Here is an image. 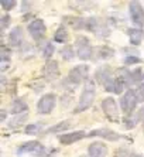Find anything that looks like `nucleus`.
I'll return each instance as SVG.
<instances>
[{
	"label": "nucleus",
	"instance_id": "obj_32",
	"mask_svg": "<svg viewBox=\"0 0 144 157\" xmlns=\"http://www.w3.org/2000/svg\"><path fill=\"white\" fill-rule=\"evenodd\" d=\"M123 122H124V128L126 129H133L134 126H136V123H137V119L136 117H133V116H126Z\"/></svg>",
	"mask_w": 144,
	"mask_h": 157
},
{
	"label": "nucleus",
	"instance_id": "obj_3",
	"mask_svg": "<svg viewBox=\"0 0 144 157\" xmlns=\"http://www.w3.org/2000/svg\"><path fill=\"white\" fill-rule=\"evenodd\" d=\"M17 154L18 156H21V154H31V156H36V157H41L47 154V147L44 144H41L40 142H37V140H30V142L21 143L17 147Z\"/></svg>",
	"mask_w": 144,
	"mask_h": 157
},
{
	"label": "nucleus",
	"instance_id": "obj_14",
	"mask_svg": "<svg viewBox=\"0 0 144 157\" xmlns=\"http://www.w3.org/2000/svg\"><path fill=\"white\" fill-rule=\"evenodd\" d=\"M108 153L109 149L103 142H93L88 146V156L89 157H106Z\"/></svg>",
	"mask_w": 144,
	"mask_h": 157
},
{
	"label": "nucleus",
	"instance_id": "obj_15",
	"mask_svg": "<svg viewBox=\"0 0 144 157\" xmlns=\"http://www.w3.org/2000/svg\"><path fill=\"white\" fill-rule=\"evenodd\" d=\"M64 24L74 30H85L86 29V18L79 17V16H64L62 17Z\"/></svg>",
	"mask_w": 144,
	"mask_h": 157
},
{
	"label": "nucleus",
	"instance_id": "obj_30",
	"mask_svg": "<svg viewBox=\"0 0 144 157\" xmlns=\"http://www.w3.org/2000/svg\"><path fill=\"white\" fill-rule=\"evenodd\" d=\"M123 62H124V65H136V64H140L141 59L138 55H126Z\"/></svg>",
	"mask_w": 144,
	"mask_h": 157
},
{
	"label": "nucleus",
	"instance_id": "obj_11",
	"mask_svg": "<svg viewBox=\"0 0 144 157\" xmlns=\"http://www.w3.org/2000/svg\"><path fill=\"white\" fill-rule=\"evenodd\" d=\"M88 136L89 137H102V139H106L109 142H117V140L122 139V135H119L117 132L112 130V129H108V128L95 129V130L89 132Z\"/></svg>",
	"mask_w": 144,
	"mask_h": 157
},
{
	"label": "nucleus",
	"instance_id": "obj_1",
	"mask_svg": "<svg viewBox=\"0 0 144 157\" xmlns=\"http://www.w3.org/2000/svg\"><path fill=\"white\" fill-rule=\"evenodd\" d=\"M95 98H96V88H95V84L92 81H88L85 86H83L82 92H81L79 101L76 103V106L74 108V115H78L81 112H85L93 105Z\"/></svg>",
	"mask_w": 144,
	"mask_h": 157
},
{
	"label": "nucleus",
	"instance_id": "obj_2",
	"mask_svg": "<svg viewBox=\"0 0 144 157\" xmlns=\"http://www.w3.org/2000/svg\"><path fill=\"white\" fill-rule=\"evenodd\" d=\"M75 47H76V57H79L82 61H89L93 58L95 48L90 45V41L85 36H76L75 38Z\"/></svg>",
	"mask_w": 144,
	"mask_h": 157
},
{
	"label": "nucleus",
	"instance_id": "obj_37",
	"mask_svg": "<svg viewBox=\"0 0 144 157\" xmlns=\"http://www.w3.org/2000/svg\"><path fill=\"white\" fill-rule=\"evenodd\" d=\"M129 157H143V156H141V154H138V153H130Z\"/></svg>",
	"mask_w": 144,
	"mask_h": 157
},
{
	"label": "nucleus",
	"instance_id": "obj_38",
	"mask_svg": "<svg viewBox=\"0 0 144 157\" xmlns=\"http://www.w3.org/2000/svg\"><path fill=\"white\" fill-rule=\"evenodd\" d=\"M143 81H144V75H143Z\"/></svg>",
	"mask_w": 144,
	"mask_h": 157
},
{
	"label": "nucleus",
	"instance_id": "obj_18",
	"mask_svg": "<svg viewBox=\"0 0 144 157\" xmlns=\"http://www.w3.org/2000/svg\"><path fill=\"white\" fill-rule=\"evenodd\" d=\"M124 88H126L124 84H123L117 77H113L112 79L108 81V82L104 84V91L110 92V94H115V95H120Z\"/></svg>",
	"mask_w": 144,
	"mask_h": 157
},
{
	"label": "nucleus",
	"instance_id": "obj_21",
	"mask_svg": "<svg viewBox=\"0 0 144 157\" xmlns=\"http://www.w3.org/2000/svg\"><path fill=\"white\" fill-rule=\"evenodd\" d=\"M127 36H129V40L131 45H140L141 40H143V31L137 27H130L126 30Z\"/></svg>",
	"mask_w": 144,
	"mask_h": 157
},
{
	"label": "nucleus",
	"instance_id": "obj_7",
	"mask_svg": "<svg viewBox=\"0 0 144 157\" xmlns=\"http://www.w3.org/2000/svg\"><path fill=\"white\" fill-rule=\"evenodd\" d=\"M27 31H28L30 36L34 38V41L41 43V41L45 38V34H47L45 21H44L43 18H36V20H32V21L28 24V27H27Z\"/></svg>",
	"mask_w": 144,
	"mask_h": 157
},
{
	"label": "nucleus",
	"instance_id": "obj_22",
	"mask_svg": "<svg viewBox=\"0 0 144 157\" xmlns=\"http://www.w3.org/2000/svg\"><path fill=\"white\" fill-rule=\"evenodd\" d=\"M95 54L97 59H110L115 57V50L108 45H99L95 48Z\"/></svg>",
	"mask_w": 144,
	"mask_h": 157
},
{
	"label": "nucleus",
	"instance_id": "obj_10",
	"mask_svg": "<svg viewBox=\"0 0 144 157\" xmlns=\"http://www.w3.org/2000/svg\"><path fill=\"white\" fill-rule=\"evenodd\" d=\"M129 13L130 18L136 27L144 26V9L141 7L140 2H130L129 3Z\"/></svg>",
	"mask_w": 144,
	"mask_h": 157
},
{
	"label": "nucleus",
	"instance_id": "obj_5",
	"mask_svg": "<svg viewBox=\"0 0 144 157\" xmlns=\"http://www.w3.org/2000/svg\"><path fill=\"white\" fill-rule=\"evenodd\" d=\"M137 105H138V99H137L136 91L134 89H127L126 94L120 98V108H122L123 113L126 116H131Z\"/></svg>",
	"mask_w": 144,
	"mask_h": 157
},
{
	"label": "nucleus",
	"instance_id": "obj_6",
	"mask_svg": "<svg viewBox=\"0 0 144 157\" xmlns=\"http://www.w3.org/2000/svg\"><path fill=\"white\" fill-rule=\"evenodd\" d=\"M86 30L95 33L99 37H108L110 34V29L108 27L106 21L99 17H89L86 18Z\"/></svg>",
	"mask_w": 144,
	"mask_h": 157
},
{
	"label": "nucleus",
	"instance_id": "obj_26",
	"mask_svg": "<svg viewBox=\"0 0 144 157\" xmlns=\"http://www.w3.org/2000/svg\"><path fill=\"white\" fill-rule=\"evenodd\" d=\"M61 55L65 61H72V59L75 58L76 52H75V50H74L72 45H64L61 50Z\"/></svg>",
	"mask_w": 144,
	"mask_h": 157
},
{
	"label": "nucleus",
	"instance_id": "obj_31",
	"mask_svg": "<svg viewBox=\"0 0 144 157\" xmlns=\"http://www.w3.org/2000/svg\"><path fill=\"white\" fill-rule=\"evenodd\" d=\"M10 20H11V17L9 14L2 16V18H0V29H2V33H4V31L7 30L9 24H10Z\"/></svg>",
	"mask_w": 144,
	"mask_h": 157
},
{
	"label": "nucleus",
	"instance_id": "obj_29",
	"mask_svg": "<svg viewBox=\"0 0 144 157\" xmlns=\"http://www.w3.org/2000/svg\"><path fill=\"white\" fill-rule=\"evenodd\" d=\"M0 6L4 11H10L13 9H16L17 6V2L16 0H0Z\"/></svg>",
	"mask_w": 144,
	"mask_h": 157
},
{
	"label": "nucleus",
	"instance_id": "obj_8",
	"mask_svg": "<svg viewBox=\"0 0 144 157\" xmlns=\"http://www.w3.org/2000/svg\"><path fill=\"white\" fill-rule=\"evenodd\" d=\"M100 108H102V110H103L104 116L108 117L109 121L119 122V106H117L116 99H113L112 96L104 98L100 103Z\"/></svg>",
	"mask_w": 144,
	"mask_h": 157
},
{
	"label": "nucleus",
	"instance_id": "obj_16",
	"mask_svg": "<svg viewBox=\"0 0 144 157\" xmlns=\"http://www.w3.org/2000/svg\"><path fill=\"white\" fill-rule=\"evenodd\" d=\"M43 74H44V78L48 81H52V79H57L59 77V68H58V62L51 59L48 61L45 65L43 67Z\"/></svg>",
	"mask_w": 144,
	"mask_h": 157
},
{
	"label": "nucleus",
	"instance_id": "obj_34",
	"mask_svg": "<svg viewBox=\"0 0 144 157\" xmlns=\"http://www.w3.org/2000/svg\"><path fill=\"white\" fill-rule=\"evenodd\" d=\"M136 119L138 122H141V123H144V105L141 106L140 109L137 110V113H136Z\"/></svg>",
	"mask_w": 144,
	"mask_h": 157
},
{
	"label": "nucleus",
	"instance_id": "obj_13",
	"mask_svg": "<svg viewBox=\"0 0 144 157\" xmlns=\"http://www.w3.org/2000/svg\"><path fill=\"white\" fill-rule=\"evenodd\" d=\"M86 136H88V133L85 130H75V132H69V133H62L58 139H59L61 144L69 146V144H74V143L85 139Z\"/></svg>",
	"mask_w": 144,
	"mask_h": 157
},
{
	"label": "nucleus",
	"instance_id": "obj_24",
	"mask_svg": "<svg viewBox=\"0 0 144 157\" xmlns=\"http://www.w3.org/2000/svg\"><path fill=\"white\" fill-rule=\"evenodd\" d=\"M69 38V33H68V29H65L64 26H59L54 33V40L55 43H59V44H65L68 41Z\"/></svg>",
	"mask_w": 144,
	"mask_h": 157
},
{
	"label": "nucleus",
	"instance_id": "obj_9",
	"mask_svg": "<svg viewBox=\"0 0 144 157\" xmlns=\"http://www.w3.org/2000/svg\"><path fill=\"white\" fill-rule=\"evenodd\" d=\"M57 103V95L55 94H45L40 98L37 103V112L40 115H50L55 108Z\"/></svg>",
	"mask_w": 144,
	"mask_h": 157
},
{
	"label": "nucleus",
	"instance_id": "obj_19",
	"mask_svg": "<svg viewBox=\"0 0 144 157\" xmlns=\"http://www.w3.org/2000/svg\"><path fill=\"white\" fill-rule=\"evenodd\" d=\"M0 59H2V67H0V70L6 71L9 68V64L11 62V48L4 43L2 44V48H0Z\"/></svg>",
	"mask_w": 144,
	"mask_h": 157
},
{
	"label": "nucleus",
	"instance_id": "obj_25",
	"mask_svg": "<svg viewBox=\"0 0 144 157\" xmlns=\"http://www.w3.org/2000/svg\"><path fill=\"white\" fill-rule=\"evenodd\" d=\"M27 119H28V113L16 115V116H13L10 119V122H9V128H10V129H18V128H21L23 124L27 122Z\"/></svg>",
	"mask_w": 144,
	"mask_h": 157
},
{
	"label": "nucleus",
	"instance_id": "obj_12",
	"mask_svg": "<svg viewBox=\"0 0 144 157\" xmlns=\"http://www.w3.org/2000/svg\"><path fill=\"white\" fill-rule=\"evenodd\" d=\"M21 44H24V30L21 26H16L10 30V33L7 36V45L9 47H20Z\"/></svg>",
	"mask_w": 144,
	"mask_h": 157
},
{
	"label": "nucleus",
	"instance_id": "obj_23",
	"mask_svg": "<svg viewBox=\"0 0 144 157\" xmlns=\"http://www.w3.org/2000/svg\"><path fill=\"white\" fill-rule=\"evenodd\" d=\"M72 128V123L69 121H62V122H58L57 124L54 126H50V128L45 130V133H62V132H66L68 129Z\"/></svg>",
	"mask_w": 144,
	"mask_h": 157
},
{
	"label": "nucleus",
	"instance_id": "obj_33",
	"mask_svg": "<svg viewBox=\"0 0 144 157\" xmlns=\"http://www.w3.org/2000/svg\"><path fill=\"white\" fill-rule=\"evenodd\" d=\"M134 91H136V95H137L138 102H144V85H138Z\"/></svg>",
	"mask_w": 144,
	"mask_h": 157
},
{
	"label": "nucleus",
	"instance_id": "obj_36",
	"mask_svg": "<svg viewBox=\"0 0 144 157\" xmlns=\"http://www.w3.org/2000/svg\"><path fill=\"white\" fill-rule=\"evenodd\" d=\"M6 117H7V112L4 109H2L0 110V122H4L6 121Z\"/></svg>",
	"mask_w": 144,
	"mask_h": 157
},
{
	"label": "nucleus",
	"instance_id": "obj_27",
	"mask_svg": "<svg viewBox=\"0 0 144 157\" xmlns=\"http://www.w3.org/2000/svg\"><path fill=\"white\" fill-rule=\"evenodd\" d=\"M41 128H43V124L41 123H30V124L25 126L24 132H25V135L34 136V135H38V133H40Z\"/></svg>",
	"mask_w": 144,
	"mask_h": 157
},
{
	"label": "nucleus",
	"instance_id": "obj_4",
	"mask_svg": "<svg viewBox=\"0 0 144 157\" xmlns=\"http://www.w3.org/2000/svg\"><path fill=\"white\" fill-rule=\"evenodd\" d=\"M88 78H89V67L86 64H79L69 71L66 82H69L71 85H81L83 82L86 84Z\"/></svg>",
	"mask_w": 144,
	"mask_h": 157
},
{
	"label": "nucleus",
	"instance_id": "obj_20",
	"mask_svg": "<svg viewBox=\"0 0 144 157\" xmlns=\"http://www.w3.org/2000/svg\"><path fill=\"white\" fill-rule=\"evenodd\" d=\"M28 110V105L25 102V99L23 98H17L11 102V108H10V112L13 115H23V113H27Z\"/></svg>",
	"mask_w": 144,
	"mask_h": 157
},
{
	"label": "nucleus",
	"instance_id": "obj_28",
	"mask_svg": "<svg viewBox=\"0 0 144 157\" xmlns=\"http://www.w3.org/2000/svg\"><path fill=\"white\" fill-rule=\"evenodd\" d=\"M54 52H55L54 44H52V43H47V44H45V47H44V50H43L44 58H45V59H50V61H51V57L54 55Z\"/></svg>",
	"mask_w": 144,
	"mask_h": 157
},
{
	"label": "nucleus",
	"instance_id": "obj_17",
	"mask_svg": "<svg viewBox=\"0 0 144 157\" xmlns=\"http://www.w3.org/2000/svg\"><path fill=\"white\" fill-rule=\"evenodd\" d=\"M113 78V70L109 65H103L100 68H97L96 72H95V79H96L97 84H100L104 86V84L110 81Z\"/></svg>",
	"mask_w": 144,
	"mask_h": 157
},
{
	"label": "nucleus",
	"instance_id": "obj_35",
	"mask_svg": "<svg viewBox=\"0 0 144 157\" xmlns=\"http://www.w3.org/2000/svg\"><path fill=\"white\" fill-rule=\"evenodd\" d=\"M31 6H32L31 2H23V3H21V11L30 10V7H31Z\"/></svg>",
	"mask_w": 144,
	"mask_h": 157
}]
</instances>
